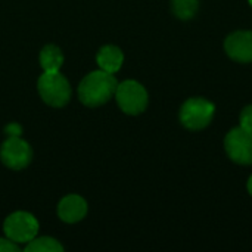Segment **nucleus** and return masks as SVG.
<instances>
[{"mask_svg":"<svg viewBox=\"0 0 252 252\" xmlns=\"http://www.w3.org/2000/svg\"><path fill=\"white\" fill-rule=\"evenodd\" d=\"M118 81L114 74L103 69L89 72L78 84V99L89 108H97L108 103L117 92Z\"/></svg>","mask_w":252,"mask_h":252,"instance_id":"f257e3e1","label":"nucleus"},{"mask_svg":"<svg viewBox=\"0 0 252 252\" xmlns=\"http://www.w3.org/2000/svg\"><path fill=\"white\" fill-rule=\"evenodd\" d=\"M37 90L43 102L52 108H63L71 100L72 89L65 75L58 72H43L37 81Z\"/></svg>","mask_w":252,"mask_h":252,"instance_id":"f03ea898","label":"nucleus"},{"mask_svg":"<svg viewBox=\"0 0 252 252\" xmlns=\"http://www.w3.org/2000/svg\"><path fill=\"white\" fill-rule=\"evenodd\" d=\"M38 229L40 224L37 219L27 211H15L9 214L3 223V232L6 238H9L18 245H27L30 241H32L37 236Z\"/></svg>","mask_w":252,"mask_h":252,"instance_id":"7ed1b4c3","label":"nucleus"},{"mask_svg":"<svg viewBox=\"0 0 252 252\" xmlns=\"http://www.w3.org/2000/svg\"><path fill=\"white\" fill-rule=\"evenodd\" d=\"M115 99L120 109L127 115L142 114L149 103L146 89L136 80H126L120 83L115 92Z\"/></svg>","mask_w":252,"mask_h":252,"instance_id":"20e7f679","label":"nucleus"},{"mask_svg":"<svg viewBox=\"0 0 252 252\" xmlns=\"http://www.w3.org/2000/svg\"><path fill=\"white\" fill-rule=\"evenodd\" d=\"M214 112L213 102L204 97H190L180 108V123L189 130H202L210 126Z\"/></svg>","mask_w":252,"mask_h":252,"instance_id":"39448f33","label":"nucleus"},{"mask_svg":"<svg viewBox=\"0 0 252 252\" xmlns=\"http://www.w3.org/2000/svg\"><path fill=\"white\" fill-rule=\"evenodd\" d=\"M0 161L10 170H24L32 161V148L21 136L7 137L0 146Z\"/></svg>","mask_w":252,"mask_h":252,"instance_id":"423d86ee","label":"nucleus"},{"mask_svg":"<svg viewBox=\"0 0 252 252\" xmlns=\"http://www.w3.org/2000/svg\"><path fill=\"white\" fill-rule=\"evenodd\" d=\"M224 148L229 158L241 165H251L252 164V131L236 127L226 134Z\"/></svg>","mask_w":252,"mask_h":252,"instance_id":"0eeeda50","label":"nucleus"},{"mask_svg":"<svg viewBox=\"0 0 252 252\" xmlns=\"http://www.w3.org/2000/svg\"><path fill=\"white\" fill-rule=\"evenodd\" d=\"M224 50L227 56L236 62H252V31H235L224 40Z\"/></svg>","mask_w":252,"mask_h":252,"instance_id":"6e6552de","label":"nucleus"},{"mask_svg":"<svg viewBox=\"0 0 252 252\" xmlns=\"http://www.w3.org/2000/svg\"><path fill=\"white\" fill-rule=\"evenodd\" d=\"M89 211L87 201L80 195H66L58 204V217L68 224L81 221Z\"/></svg>","mask_w":252,"mask_h":252,"instance_id":"1a4fd4ad","label":"nucleus"},{"mask_svg":"<svg viewBox=\"0 0 252 252\" xmlns=\"http://www.w3.org/2000/svg\"><path fill=\"white\" fill-rule=\"evenodd\" d=\"M96 62L99 65V69L115 74L121 69L124 63V53L118 46L106 44L99 49L96 55Z\"/></svg>","mask_w":252,"mask_h":252,"instance_id":"9d476101","label":"nucleus"},{"mask_svg":"<svg viewBox=\"0 0 252 252\" xmlns=\"http://www.w3.org/2000/svg\"><path fill=\"white\" fill-rule=\"evenodd\" d=\"M63 53L61 50V47L55 46V44H46L38 56L40 61V66L43 69V72H58L61 71L62 65H63Z\"/></svg>","mask_w":252,"mask_h":252,"instance_id":"9b49d317","label":"nucleus"},{"mask_svg":"<svg viewBox=\"0 0 252 252\" xmlns=\"http://www.w3.org/2000/svg\"><path fill=\"white\" fill-rule=\"evenodd\" d=\"M24 250L27 252H63L62 244L50 236H41V238H34L32 241H30Z\"/></svg>","mask_w":252,"mask_h":252,"instance_id":"f8f14e48","label":"nucleus"},{"mask_svg":"<svg viewBox=\"0 0 252 252\" xmlns=\"http://www.w3.org/2000/svg\"><path fill=\"white\" fill-rule=\"evenodd\" d=\"M171 7L179 19H192L199 9V0H173Z\"/></svg>","mask_w":252,"mask_h":252,"instance_id":"ddd939ff","label":"nucleus"},{"mask_svg":"<svg viewBox=\"0 0 252 252\" xmlns=\"http://www.w3.org/2000/svg\"><path fill=\"white\" fill-rule=\"evenodd\" d=\"M241 127L252 131V105H248L241 112Z\"/></svg>","mask_w":252,"mask_h":252,"instance_id":"4468645a","label":"nucleus"},{"mask_svg":"<svg viewBox=\"0 0 252 252\" xmlns=\"http://www.w3.org/2000/svg\"><path fill=\"white\" fill-rule=\"evenodd\" d=\"M21 251L19 245L10 241L9 238H0V252H18Z\"/></svg>","mask_w":252,"mask_h":252,"instance_id":"2eb2a0df","label":"nucleus"},{"mask_svg":"<svg viewBox=\"0 0 252 252\" xmlns=\"http://www.w3.org/2000/svg\"><path fill=\"white\" fill-rule=\"evenodd\" d=\"M4 134H6L7 137L21 136V134H22V127H21V124H18V123H9V124L4 127Z\"/></svg>","mask_w":252,"mask_h":252,"instance_id":"dca6fc26","label":"nucleus"},{"mask_svg":"<svg viewBox=\"0 0 252 252\" xmlns=\"http://www.w3.org/2000/svg\"><path fill=\"white\" fill-rule=\"evenodd\" d=\"M247 188H248V192H250V195L252 196V176L250 177V180H248V185H247Z\"/></svg>","mask_w":252,"mask_h":252,"instance_id":"f3484780","label":"nucleus"},{"mask_svg":"<svg viewBox=\"0 0 252 252\" xmlns=\"http://www.w3.org/2000/svg\"><path fill=\"white\" fill-rule=\"evenodd\" d=\"M248 1H250V4H251V6H252V0H248Z\"/></svg>","mask_w":252,"mask_h":252,"instance_id":"a211bd4d","label":"nucleus"}]
</instances>
